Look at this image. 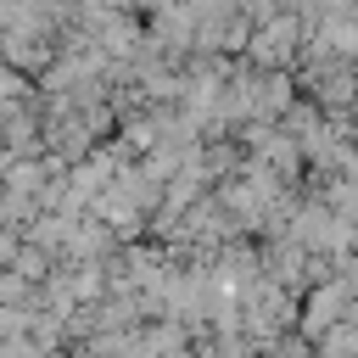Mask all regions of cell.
<instances>
[{
    "mask_svg": "<svg viewBox=\"0 0 358 358\" xmlns=\"http://www.w3.org/2000/svg\"><path fill=\"white\" fill-rule=\"evenodd\" d=\"M263 352H268V358H319V352H313V341H308L302 330H285V336H280L274 347H263Z\"/></svg>",
    "mask_w": 358,
    "mask_h": 358,
    "instance_id": "cell-7",
    "label": "cell"
},
{
    "mask_svg": "<svg viewBox=\"0 0 358 358\" xmlns=\"http://www.w3.org/2000/svg\"><path fill=\"white\" fill-rule=\"evenodd\" d=\"M0 302H39V285L22 280V274L6 263V268H0Z\"/></svg>",
    "mask_w": 358,
    "mask_h": 358,
    "instance_id": "cell-6",
    "label": "cell"
},
{
    "mask_svg": "<svg viewBox=\"0 0 358 358\" xmlns=\"http://www.w3.org/2000/svg\"><path fill=\"white\" fill-rule=\"evenodd\" d=\"M302 34H308V22L296 11H280L274 22H257L252 28V45H246V62L252 67H296Z\"/></svg>",
    "mask_w": 358,
    "mask_h": 358,
    "instance_id": "cell-1",
    "label": "cell"
},
{
    "mask_svg": "<svg viewBox=\"0 0 358 358\" xmlns=\"http://www.w3.org/2000/svg\"><path fill=\"white\" fill-rule=\"evenodd\" d=\"M0 62H11V67L39 78L56 62V39H45V34H0Z\"/></svg>",
    "mask_w": 358,
    "mask_h": 358,
    "instance_id": "cell-2",
    "label": "cell"
},
{
    "mask_svg": "<svg viewBox=\"0 0 358 358\" xmlns=\"http://www.w3.org/2000/svg\"><path fill=\"white\" fill-rule=\"evenodd\" d=\"M34 308L39 302H0V341L6 336H28L34 330Z\"/></svg>",
    "mask_w": 358,
    "mask_h": 358,
    "instance_id": "cell-5",
    "label": "cell"
},
{
    "mask_svg": "<svg viewBox=\"0 0 358 358\" xmlns=\"http://www.w3.org/2000/svg\"><path fill=\"white\" fill-rule=\"evenodd\" d=\"M319 358H358V319H336L319 341H313Z\"/></svg>",
    "mask_w": 358,
    "mask_h": 358,
    "instance_id": "cell-4",
    "label": "cell"
},
{
    "mask_svg": "<svg viewBox=\"0 0 358 358\" xmlns=\"http://www.w3.org/2000/svg\"><path fill=\"white\" fill-rule=\"evenodd\" d=\"M0 151H6V129H0Z\"/></svg>",
    "mask_w": 358,
    "mask_h": 358,
    "instance_id": "cell-8",
    "label": "cell"
},
{
    "mask_svg": "<svg viewBox=\"0 0 358 358\" xmlns=\"http://www.w3.org/2000/svg\"><path fill=\"white\" fill-rule=\"evenodd\" d=\"M22 106H39V78L22 73V67H11V62H0V117L22 112Z\"/></svg>",
    "mask_w": 358,
    "mask_h": 358,
    "instance_id": "cell-3",
    "label": "cell"
}]
</instances>
